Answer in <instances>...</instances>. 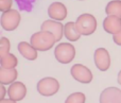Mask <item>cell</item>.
Wrapping results in <instances>:
<instances>
[{
  "label": "cell",
  "instance_id": "1",
  "mask_svg": "<svg viewBox=\"0 0 121 103\" xmlns=\"http://www.w3.org/2000/svg\"><path fill=\"white\" fill-rule=\"evenodd\" d=\"M56 42V38L52 33L48 31H42L36 32L31 36L30 44L34 47L37 51H48L54 46Z\"/></svg>",
  "mask_w": 121,
  "mask_h": 103
},
{
  "label": "cell",
  "instance_id": "2",
  "mask_svg": "<svg viewBox=\"0 0 121 103\" xmlns=\"http://www.w3.org/2000/svg\"><path fill=\"white\" fill-rule=\"evenodd\" d=\"M97 19L91 14H82L77 18L75 26H77L79 32L81 35L89 36L94 34V32L97 30Z\"/></svg>",
  "mask_w": 121,
  "mask_h": 103
},
{
  "label": "cell",
  "instance_id": "3",
  "mask_svg": "<svg viewBox=\"0 0 121 103\" xmlns=\"http://www.w3.org/2000/svg\"><path fill=\"white\" fill-rule=\"evenodd\" d=\"M54 55L60 64H69L75 56V48L69 43H60L55 47Z\"/></svg>",
  "mask_w": 121,
  "mask_h": 103
},
{
  "label": "cell",
  "instance_id": "4",
  "mask_svg": "<svg viewBox=\"0 0 121 103\" xmlns=\"http://www.w3.org/2000/svg\"><path fill=\"white\" fill-rule=\"evenodd\" d=\"M60 90V83L56 79L47 77L37 83V91L44 97L53 96Z\"/></svg>",
  "mask_w": 121,
  "mask_h": 103
},
{
  "label": "cell",
  "instance_id": "5",
  "mask_svg": "<svg viewBox=\"0 0 121 103\" xmlns=\"http://www.w3.org/2000/svg\"><path fill=\"white\" fill-rule=\"evenodd\" d=\"M21 16L17 10H11L3 12L1 15V27L5 31H14L20 23Z\"/></svg>",
  "mask_w": 121,
  "mask_h": 103
},
{
  "label": "cell",
  "instance_id": "6",
  "mask_svg": "<svg viewBox=\"0 0 121 103\" xmlns=\"http://www.w3.org/2000/svg\"><path fill=\"white\" fill-rule=\"evenodd\" d=\"M71 77L74 79L75 81L83 84H89L92 81V73L86 66L82 65V64H75L71 67L70 69Z\"/></svg>",
  "mask_w": 121,
  "mask_h": 103
},
{
  "label": "cell",
  "instance_id": "7",
  "mask_svg": "<svg viewBox=\"0 0 121 103\" xmlns=\"http://www.w3.org/2000/svg\"><path fill=\"white\" fill-rule=\"evenodd\" d=\"M95 64L101 71H106L111 67V55L105 48H98L94 54Z\"/></svg>",
  "mask_w": 121,
  "mask_h": 103
},
{
  "label": "cell",
  "instance_id": "8",
  "mask_svg": "<svg viewBox=\"0 0 121 103\" xmlns=\"http://www.w3.org/2000/svg\"><path fill=\"white\" fill-rule=\"evenodd\" d=\"M40 30L52 33L56 38V42H60L64 35V26L60 23V21L53 20V19H48L44 21L40 26Z\"/></svg>",
  "mask_w": 121,
  "mask_h": 103
},
{
  "label": "cell",
  "instance_id": "9",
  "mask_svg": "<svg viewBox=\"0 0 121 103\" xmlns=\"http://www.w3.org/2000/svg\"><path fill=\"white\" fill-rule=\"evenodd\" d=\"M67 14H68L67 8L62 2H53L48 8V15L53 20H57V21L64 20L67 17Z\"/></svg>",
  "mask_w": 121,
  "mask_h": 103
},
{
  "label": "cell",
  "instance_id": "10",
  "mask_svg": "<svg viewBox=\"0 0 121 103\" xmlns=\"http://www.w3.org/2000/svg\"><path fill=\"white\" fill-rule=\"evenodd\" d=\"M27 95V87L21 82H14L9 86L8 96L14 101H21Z\"/></svg>",
  "mask_w": 121,
  "mask_h": 103
},
{
  "label": "cell",
  "instance_id": "11",
  "mask_svg": "<svg viewBox=\"0 0 121 103\" xmlns=\"http://www.w3.org/2000/svg\"><path fill=\"white\" fill-rule=\"evenodd\" d=\"M100 103H121V90L117 87H107L101 93Z\"/></svg>",
  "mask_w": 121,
  "mask_h": 103
},
{
  "label": "cell",
  "instance_id": "12",
  "mask_svg": "<svg viewBox=\"0 0 121 103\" xmlns=\"http://www.w3.org/2000/svg\"><path fill=\"white\" fill-rule=\"evenodd\" d=\"M103 29L112 35L119 33L121 31V18L113 15H107V17L103 20Z\"/></svg>",
  "mask_w": 121,
  "mask_h": 103
},
{
  "label": "cell",
  "instance_id": "13",
  "mask_svg": "<svg viewBox=\"0 0 121 103\" xmlns=\"http://www.w3.org/2000/svg\"><path fill=\"white\" fill-rule=\"evenodd\" d=\"M18 51L25 59L29 61H34L37 59V50L27 42H20L18 44Z\"/></svg>",
  "mask_w": 121,
  "mask_h": 103
},
{
  "label": "cell",
  "instance_id": "14",
  "mask_svg": "<svg viewBox=\"0 0 121 103\" xmlns=\"http://www.w3.org/2000/svg\"><path fill=\"white\" fill-rule=\"evenodd\" d=\"M64 35L69 42H77L81 37V33L79 32L75 22L69 21L64 26Z\"/></svg>",
  "mask_w": 121,
  "mask_h": 103
},
{
  "label": "cell",
  "instance_id": "15",
  "mask_svg": "<svg viewBox=\"0 0 121 103\" xmlns=\"http://www.w3.org/2000/svg\"><path fill=\"white\" fill-rule=\"evenodd\" d=\"M17 77H18V72L15 68H12V69L1 68L0 69V83L3 85H11L15 82Z\"/></svg>",
  "mask_w": 121,
  "mask_h": 103
},
{
  "label": "cell",
  "instance_id": "16",
  "mask_svg": "<svg viewBox=\"0 0 121 103\" xmlns=\"http://www.w3.org/2000/svg\"><path fill=\"white\" fill-rule=\"evenodd\" d=\"M105 13L107 15H113L121 18V0L109 1L105 6Z\"/></svg>",
  "mask_w": 121,
  "mask_h": 103
},
{
  "label": "cell",
  "instance_id": "17",
  "mask_svg": "<svg viewBox=\"0 0 121 103\" xmlns=\"http://www.w3.org/2000/svg\"><path fill=\"white\" fill-rule=\"evenodd\" d=\"M18 64V60L12 53H9L5 56L1 57V61H0V65H1V68H5V69H12V68H15Z\"/></svg>",
  "mask_w": 121,
  "mask_h": 103
},
{
  "label": "cell",
  "instance_id": "18",
  "mask_svg": "<svg viewBox=\"0 0 121 103\" xmlns=\"http://www.w3.org/2000/svg\"><path fill=\"white\" fill-rule=\"evenodd\" d=\"M86 97L83 93H73L68 96L65 103H85Z\"/></svg>",
  "mask_w": 121,
  "mask_h": 103
},
{
  "label": "cell",
  "instance_id": "19",
  "mask_svg": "<svg viewBox=\"0 0 121 103\" xmlns=\"http://www.w3.org/2000/svg\"><path fill=\"white\" fill-rule=\"evenodd\" d=\"M11 49V43L6 37H1L0 39V57L5 56L10 53Z\"/></svg>",
  "mask_w": 121,
  "mask_h": 103
},
{
  "label": "cell",
  "instance_id": "20",
  "mask_svg": "<svg viewBox=\"0 0 121 103\" xmlns=\"http://www.w3.org/2000/svg\"><path fill=\"white\" fill-rule=\"evenodd\" d=\"M13 4V0H0V11L2 13L11 10Z\"/></svg>",
  "mask_w": 121,
  "mask_h": 103
},
{
  "label": "cell",
  "instance_id": "21",
  "mask_svg": "<svg viewBox=\"0 0 121 103\" xmlns=\"http://www.w3.org/2000/svg\"><path fill=\"white\" fill-rule=\"evenodd\" d=\"M113 39H114V42H115L116 45H118V46H121V31L119 32V33L113 35Z\"/></svg>",
  "mask_w": 121,
  "mask_h": 103
},
{
  "label": "cell",
  "instance_id": "22",
  "mask_svg": "<svg viewBox=\"0 0 121 103\" xmlns=\"http://www.w3.org/2000/svg\"><path fill=\"white\" fill-rule=\"evenodd\" d=\"M0 88H1V95H0V100H2V99H4V97H5V88H4V85H3V84H1Z\"/></svg>",
  "mask_w": 121,
  "mask_h": 103
},
{
  "label": "cell",
  "instance_id": "23",
  "mask_svg": "<svg viewBox=\"0 0 121 103\" xmlns=\"http://www.w3.org/2000/svg\"><path fill=\"white\" fill-rule=\"evenodd\" d=\"M0 103H17V101H14V100H12V99H2V100H0Z\"/></svg>",
  "mask_w": 121,
  "mask_h": 103
},
{
  "label": "cell",
  "instance_id": "24",
  "mask_svg": "<svg viewBox=\"0 0 121 103\" xmlns=\"http://www.w3.org/2000/svg\"><path fill=\"white\" fill-rule=\"evenodd\" d=\"M118 83H119V85H121V70L119 71V73H118V79H117Z\"/></svg>",
  "mask_w": 121,
  "mask_h": 103
},
{
  "label": "cell",
  "instance_id": "25",
  "mask_svg": "<svg viewBox=\"0 0 121 103\" xmlns=\"http://www.w3.org/2000/svg\"><path fill=\"white\" fill-rule=\"evenodd\" d=\"M79 1H83V0H79Z\"/></svg>",
  "mask_w": 121,
  "mask_h": 103
}]
</instances>
